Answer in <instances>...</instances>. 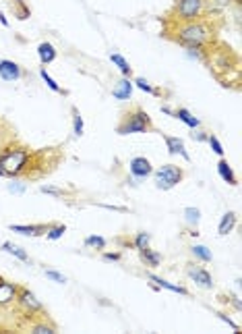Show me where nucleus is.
<instances>
[{
	"mask_svg": "<svg viewBox=\"0 0 242 334\" xmlns=\"http://www.w3.org/2000/svg\"><path fill=\"white\" fill-rule=\"evenodd\" d=\"M215 25L211 23L209 17H201L195 21H184V23H170L166 29V36L174 40L176 44L184 48H203L207 50L215 40Z\"/></svg>",
	"mask_w": 242,
	"mask_h": 334,
	"instance_id": "obj_1",
	"label": "nucleus"
},
{
	"mask_svg": "<svg viewBox=\"0 0 242 334\" xmlns=\"http://www.w3.org/2000/svg\"><path fill=\"white\" fill-rule=\"evenodd\" d=\"M33 164V152L21 143L8 142L0 152V179H17L27 174Z\"/></svg>",
	"mask_w": 242,
	"mask_h": 334,
	"instance_id": "obj_2",
	"label": "nucleus"
},
{
	"mask_svg": "<svg viewBox=\"0 0 242 334\" xmlns=\"http://www.w3.org/2000/svg\"><path fill=\"white\" fill-rule=\"evenodd\" d=\"M153 131V120L141 106H133L122 114V119L116 125L118 135H133V133H149Z\"/></svg>",
	"mask_w": 242,
	"mask_h": 334,
	"instance_id": "obj_3",
	"label": "nucleus"
},
{
	"mask_svg": "<svg viewBox=\"0 0 242 334\" xmlns=\"http://www.w3.org/2000/svg\"><path fill=\"white\" fill-rule=\"evenodd\" d=\"M209 15V4L207 0H176L174 8L170 13V23H184L195 21Z\"/></svg>",
	"mask_w": 242,
	"mask_h": 334,
	"instance_id": "obj_4",
	"label": "nucleus"
},
{
	"mask_svg": "<svg viewBox=\"0 0 242 334\" xmlns=\"http://www.w3.org/2000/svg\"><path fill=\"white\" fill-rule=\"evenodd\" d=\"M153 174V181H155V187L161 189V191H170L174 189L178 183H182L184 179V170L176 164H163L161 168H158Z\"/></svg>",
	"mask_w": 242,
	"mask_h": 334,
	"instance_id": "obj_5",
	"label": "nucleus"
},
{
	"mask_svg": "<svg viewBox=\"0 0 242 334\" xmlns=\"http://www.w3.org/2000/svg\"><path fill=\"white\" fill-rule=\"evenodd\" d=\"M15 303L25 315H48L44 310V303H41L31 291H27V288H19Z\"/></svg>",
	"mask_w": 242,
	"mask_h": 334,
	"instance_id": "obj_6",
	"label": "nucleus"
},
{
	"mask_svg": "<svg viewBox=\"0 0 242 334\" xmlns=\"http://www.w3.org/2000/svg\"><path fill=\"white\" fill-rule=\"evenodd\" d=\"M128 170H131V174H133L137 181H143L147 177H151L153 166H151V162L147 160L145 156H135L133 160L128 162Z\"/></svg>",
	"mask_w": 242,
	"mask_h": 334,
	"instance_id": "obj_7",
	"label": "nucleus"
},
{
	"mask_svg": "<svg viewBox=\"0 0 242 334\" xmlns=\"http://www.w3.org/2000/svg\"><path fill=\"white\" fill-rule=\"evenodd\" d=\"M186 274L193 280L195 285H199L201 288H213V276L201 266H195V263H188L186 266Z\"/></svg>",
	"mask_w": 242,
	"mask_h": 334,
	"instance_id": "obj_8",
	"label": "nucleus"
},
{
	"mask_svg": "<svg viewBox=\"0 0 242 334\" xmlns=\"http://www.w3.org/2000/svg\"><path fill=\"white\" fill-rule=\"evenodd\" d=\"M23 69L15 63V60H8V58H2L0 60V79L2 81H19V79L23 77Z\"/></svg>",
	"mask_w": 242,
	"mask_h": 334,
	"instance_id": "obj_9",
	"label": "nucleus"
},
{
	"mask_svg": "<svg viewBox=\"0 0 242 334\" xmlns=\"http://www.w3.org/2000/svg\"><path fill=\"white\" fill-rule=\"evenodd\" d=\"M21 286H17L15 283H8L0 276V307H8L17 301V293Z\"/></svg>",
	"mask_w": 242,
	"mask_h": 334,
	"instance_id": "obj_10",
	"label": "nucleus"
},
{
	"mask_svg": "<svg viewBox=\"0 0 242 334\" xmlns=\"http://www.w3.org/2000/svg\"><path fill=\"white\" fill-rule=\"evenodd\" d=\"M147 278L153 283V288H166V291H170V293H178V295H182V297H188L191 293H188V288H184L182 285H172V283H168L166 278H160V276H155V274H151V272H147Z\"/></svg>",
	"mask_w": 242,
	"mask_h": 334,
	"instance_id": "obj_11",
	"label": "nucleus"
},
{
	"mask_svg": "<svg viewBox=\"0 0 242 334\" xmlns=\"http://www.w3.org/2000/svg\"><path fill=\"white\" fill-rule=\"evenodd\" d=\"M133 87L135 85L131 81V77H122L114 87H112V95L120 102H126V100H131V95H133Z\"/></svg>",
	"mask_w": 242,
	"mask_h": 334,
	"instance_id": "obj_12",
	"label": "nucleus"
},
{
	"mask_svg": "<svg viewBox=\"0 0 242 334\" xmlns=\"http://www.w3.org/2000/svg\"><path fill=\"white\" fill-rule=\"evenodd\" d=\"M163 142H166V147H168V152H170L172 156H182L186 162H191V154L186 152L184 142H182V139H180V137L163 135Z\"/></svg>",
	"mask_w": 242,
	"mask_h": 334,
	"instance_id": "obj_13",
	"label": "nucleus"
},
{
	"mask_svg": "<svg viewBox=\"0 0 242 334\" xmlns=\"http://www.w3.org/2000/svg\"><path fill=\"white\" fill-rule=\"evenodd\" d=\"M13 233H19L25 237H40V235H46L48 231V224H8Z\"/></svg>",
	"mask_w": 242,
	"mask_h": 334,
	"instance_id": "obj_14",
	"label": "nucleus"
},
{
	"mask_svg": "<svg viewBox=\"0 0 242 334\" xmlns=\"http://www.w3.org/2000/svg\"><path fill=\"white\" fill-rule=\"evenodd\" d=\"M218 174H220V179L223 183H228V185H232V187L238 185L236 174H234V170H232V166L228 164L226 158H220V162H218Z\"/></svg>",
	"mask_w": 242,
	"mask_h": 334,
	"instance_id": "obj_15",
	"label": "nucleus"
},
{
	"mask_svg": "<svg viewBox=\"0 0 242 334\" xmlns=\"http://www.w3.org/2000/svg\"><path fill=\"white\" fill-rule=\"evenodd\" d=\"M38 56H40V63L46 67L50 63H54L56 56H58V52H56V48L52 46L50 42H41L40 46H38Z\"/></svg>",
	"mask_w": 242,
	"mask_h": 334,
	"instance_id": "obj_16",
	"label": "nucleus"
},
{
	"mask_svg": "<svg viewBox=\"0 0 242 334\" xmlns=\"http://www.w3.org/2000/svg\"><path fill=\"white\" fill-rule=\"evenodd\" d=\"M8 6L13 11V17H17L19 21H27L31 17V8L25 0H8Z\"/></svg>",
	"mask_w": 242,
	"mask_h": 334,
	"instance_id": "obj_17",
	"label": "nucleus"
},
{
	"mask_svg": "<svg viewBox=\"0 0 242 334\" xmlns=\"http://www.w3.org/2000/svg\"><path fill=\"white\" fill-rule=\"evenodd\" d=\"M236 224H238V216H236V212H226V214L222 216L220 226H218V233H220V237H226V235H230V233L236 228Z\"/></svg>",
	"mask_w": 242,
	"mask_h": 334,
	"instance_id": "obj_18",
	"label": "nucleus"
},
{
	"mask_svg": "<svg viewBox=\"0 0 242 334\" xmlns=\"http://www.w3.org/2000/svg\"><path fill=\"white\" fill-rule=\"evenodd\" d=\"M174 119L182 120L184 125H186L188 129H193V131L201 127V120H199L197 117H193V112L186 110V108H176V110H174Z\"/></svg>",
	"mask_w": 242,
	"mask_h": 334,
	"instance_id": "obj_19",
	"label": "nucleus"
},
{
	"mask_svg": "<svg viewBox=\"0 0 242 334\" xmlns=\"http://www.w3.org/2000/svg\"><path fill=\"white\" fill-rule=\"evenodd\" d=\"M139 256H141V262L145 263V266H149V268H158L161 263V256L155 249H151V247L139 249Z\"/></svg>",
	"mask_w": 242,
	"mask_h": 334,
	"instance_id": "obj_20",
	"label": "nucleus"
},
{
	"mask_svg": "<svg viewBox=\"0 0 242 334\" xmlns=\"http://www.w3.org/2000/svg\"><path fill=\"white\" fill-rule=\"evenodd\" d=\"M29 330H31L33 334H56V332H58V328L54 326V324L46 322V318H40L38 322L29 324Z\"/></svg>",
	"mask_w": 242,
	"mask_h": 334,
	"instance_id": "obj_21",
	"label": "nucleus"
},
{
	"mask_svg": "<svg viewBox=\"0 0 242 334\" xmlns=\"http://www.w3.org/2000/svg\"><path fill=\"white\" fill-rule=\"evenodd\" d=\"M0 249H2V251H6V253H11L13 258L21 260V262H25V263H29V262H31L27 251H25V249H21V247H17V245H13V243H8V241H4V243H2V247H0Z\"/></svg>",
	"mask_w": 242,
	"mask_h": 334,
	"instance_id": "obj_22",
	"label": "nucleus"
},
{
	"mask_svg": "<svg viewBox=\"0 0 242 334\" xmlns=\"http://www.w3.org/2000/svg\"><path fill=\"white\" fill-rule=\"evenodd\" d=\"M184 220H186L188 226H191V231H197V228H199V222H201V210H199V208H193V206L184 208Z\"/></svg>",
	"mask_w": 242,
	"mask_h": 334,
	"instance_id": "obj_23",
	"label": "nucleus"
},
{
	"mask_svg": "<svg viewBox=\"0 0 242 334\" xmlns=\"http://www.w3.org/2000/svg\"><path fill=\"white\" fill-rule=\"evenodd\" d=\"M110 60L120 69V73H122L124 77H131V75H133V67L128 65V60H126L122 54H118V52H112V54H110Z\"/></svg>",
	"mask_w": 242,
	"mask_h": 334,
	"instance_id": "obj_24",
	"label": "nucleus"
},
{
	"mask_svg": "<svg viewBox=\"0 0 242 334\" xmlns=\"http://www.w3.org/2000/svg\"><path fill=\"white\" fill-rule=\"evenodd\" d=\"M191 253H193V258H195V260L203 262V263H209V262L213 260L211 249H207L205 245H193V247H191Z\"/></svg>",
	"mask_w": 242,
	"mask_h": 334,
	"instance_id": "obj_25",
	"label": "nucleus"
},
{
	"mask_svg": "<svg viewBox=\"0 0 242 334\" xmlns=\"http://www.w3.org/2000/svg\"><path fill=\"white\" fill-rule=\"evenodd\" d=\"M83 133H85V122H83V117H81V112L73 106V135H75V137H81Z\"/></svg>",
	"mask_w": 242,
	"mask_h": 334,
	"instance_id": "obj_26",
	"label": "nucleus"
},
{
	"mask_svg": "<svg viewBox=\"0 0 242 334\" xmlns=\"http://www.w3.org/2000/svg\"><path fill=\"white\" fill-rule=\"evenodd\" d=\"M64 233H66V226L64 224H48L46 239L48 241H58V239H62Z\"/></svg>",
	"mask_w": 242,
	"mask_h": 334,
	"instance_id": "obj_27",
	"label": "nucleus"
},
{
	"mask_svg": "<svg viewBox=\"0 0 242 334\" xmlns=\"http://www.w3.org/2000/svg\"><path fill=\"white\" fill-rule=\"evenodd\" d=\"M106 245H108V241L100 235H91L85 239V247H91V249H106Z\"/></svg>",
	"mask_w": 242,
	"mask_h": 334,
	"instance_id": "obj_28",
	"label": "nucleus"
},
{
	"mask_svg": "<svg viewBox=\"0 0 242 334\" xmlns=\"http://www.w3.org/2000/svg\"><path fill=\"white\" fill-rule=\"evenodd\" d=\"M207 143H209V147H211V152H213V154H218L220 158H223V154H226V149H223V145H222V142L218 139V135L209 133V135H207Z\"/></svg>",
	"mask_w": 242,
	"mask_h": 334,
	"instance_id": "obj_29",
	"label": "nucleus"
},
{
	"mask_svg": "<svg viewBox=\"0 0 242 334\" xmlns=\"http://www.w3.org/2000/svg\"><path fill=\"white\" fill-rule=\"evenodd\" d=\"M149 239H151V237H149V233H137L131 245H133V247H135L137 251H139V249L149 247Z\"/></svg>",
	"mask_w": 242,
	"mask_h": 334,
	"instance_id": "obj_30",
	"label": "nucleus"
},
{
	"mask_svg": "<svg viewBox=\"0 0 242 334\" xmlns=\"http://www.w3.org/2000/svg\"><path fill=\"white\" fill-rule=\"evenodd\" d=\"M40 77H41V79H44V83H46V85L50 87V90H52V92H56V94H64V92H62V87H60V85H58V83L54 81V79H52V77L48 75V71H46V69H44V67H41V69H40Z\"/></svg>",
	"mask_w": 242,
	"mask_h": 334,
	"instance_id": "obj_31",
	"label": "nucleus"
},
{
	"mask_svg": "<svg viewBox=\"0 0 242 334\" xmlns=\"http://www.w3.org/2000/svg\"><path fill=\"white\" fill-rule=\"evenodd\" d=\"M133 85H135V87H139V90H141V92H145V94H153V95H158V90H153V87L149 85V81H147V79H143V77H135Z\"/></svg>",
	"mask_w": 242,
	"mask_h": 334,
	"instance_id": "obj_32",
	"label": "nucleus"
},
{
	"mask_svg": "<svg viewBox=\"0 0 242 334\" xmlns=\"http://www.w3.org/2000/svg\"><path fill=\"white\" fill-rule=\"evenodd\" d=\"M6 189L11 193H15V195H23V193L27 191V185L21 183V181H13V183H8V185H6Z\"/></svg>",
	"mask_w": 242,
	"mask_h": 334,
	"instance_id": "obj_33",
	"label": "nucleus"
},
{
	"mask_svg": "<svg viewBox=\"0 0 242 334\" xmlns=\"http://www.w3.org/2000/svg\"><path fill=\"white\" fill-rule=\"evenodd\" d=\"M40 191L46 193V195H54V197H64L66 195L64 189H58V187H52V185H41Z\"/></svg>",
	"mask_w": 242,
	"mask_h": 334,
	"instance_id": "obj_34",
	"label": "nucleus"
},
{
	"mask_svg": "<svg viewBox=\"0 0 242 334\" xmlns=\"http://www.w3.org/2000/svg\"><path fill=\"white\" fill-rule=\"evenodd\" d=\"M232 2L240 4V0H207V4H209V11H211V8H226Z\"/></svg>",
	"mask_w": 242,
	"mask_h": 334,
	"instance_id": "obj_35",
	"label": "nucleus"
},
{
	"mask_svg": "<svg viewBox=\"0 0 242 334\" xmlns=\"http://www.w3.org/2000/svg\"><path fill=\"white\" fill-rule=\"evenodd\" d=\"M44 274H46V278L54 280V283H58V285H66V276L60 274V272H56V270H46Z\"/></svg>",
	"mask_w": 242,
	"mask_h": 334,
	"instance_id": "obj_36",
	"label": "nucleus"
},
{
	"mask_svg": "<svg viewBox=\"0 0 242 334\" xmlns=\"http://www.w3.org/2000/svg\"><path fill=\"white\" fill-rule=\"evenodd\" d=\"M218 318H220L222 322H226V324H228V326H230L232 330H234V332H238V330H240V326H238V324H236V322H232V320L228 318V315H226V313H222V311H220V313H218Z\"/></svg>",
	"mask_w": 242,
	"mask_h": 334,
	"instance_id": "obj_37",
	"label": "nucleus"
},
{
	"mask_svg": "<svg viewBox=\"0 0 242 334\" xmlns=\"http://www.w3.org/2000/svg\"><path fill=\"white\" fill-rule=\"evenodd\" d=\"M101 260L103 262H120V260H122V256H120L118 251H112V253H103Z\"/></svg>",
	"mask_w": 242,
	"mask_h": 334,
	"instance_id": "obj_38",
	"label": "nucleus"
},
{
	"mask_svg": "<svg viewBox=\"0 0 242 334\" xmlns=\"http://www.w3.org/2000/svg\"><path fill=\"white\" fill-rule=\"evenodd\" d=\"M207 131H197V133H193V137L197 139V142H207Z\"/></svg>",
	"mask_w": 242,
	"mask_h": 334,
	"instance_id": "obj_39",
	"label": "nucleus"
},
{
	"mask_svg": "<svg viewBox=\"0 0 242 334\" xmlns=\"http://www.w3.org/2000/svg\"><path fill=\"white\" fill-rule=\"evenodd\" d=\"M8 142H13V137H11V135L2 137V133H0V152H2V147H4V145H6Z\"/></svg>",
	"mask_w": 242,
	"mask_h": 334,
	"instance_id": "obj_40",
	"label": "nucleus"
},
{
	"mask_svg": "<svg viewBox=\"0 0 242 334\" xmlns=\"http://www.w3.org/2000/svg\"><path fill=\"white\" fill-rule=\"evenodd\" d=\"M232 305H234V310H236V311H240V310H242V305H240V297H238V295L232 297Z\"/></svg>",
	"mask_w": 242,
	"mask_h": 334,
	"instance_id": "obj_41",
	"label": "nucleus"
},
{
	"mask_svg": "<svg viewBox=\"0 0 242 334\" xmlns=\"http://www.w3.org/2000/svg\"><path fill=\"white\" fill-rule=\"evenodd\" d=\"M161 112H163V114H168V117H174V110H172L170 106H166V104L161 106Z\"/></svg>",
	"mask_w": 242,
	"mask_h": 334,
	"instance_id": "obj_42",
	"label": "nucleus"
},
{
	"mask_svg": "<svg viewBox=\"0 0 242 334\" xmlns=\"http://www.w3.org/2000/svg\"><path fill=\"white\" fill-rule=\"evenodd\" d=\"M0 23H2L4 27H8V19H6V15H4V13H0Z\"/></svg>",
	"mask_w": 242,
	"mask_h": 334,
	"instance_id": "obj_43",
	"label": "nucleus"
}]
</instances>
